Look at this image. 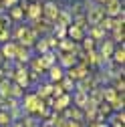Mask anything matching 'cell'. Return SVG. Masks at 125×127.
<instances>
[{
    "instance_id": "44",
    "label": "cell",
    "mask_w": 125,
    "mask_h": 127,
    "mask_svg": "<svg viewBox=\"0 0 125 127\" xmlns=\"http://www.w3.org/2000/svg\"><path fill=\"white\" fill-rule=\"evenodd\" d=\"M30 2H38V0H30Z\"/></svg>"
},
{
    "instance_id": "16",
    "label": "cell",
    "mask_w": 125,
    "mask_h": 127,
    "mask_svg": "<svg viewBox=\"0 0 125 127\" xmlns=\"http://www.w3.org/2000/svg\"><path fill=\"white\" fill-rule=\"evenodd\" d=\"M40 57V61H42V65H44V69L49 71L53 65H57V51H46L44 55H38Z\"/></svg>"
},
{
    "instance_id": "40",
    "label": "cell",
    "mask_w": 125,
    "mask_h": 127,
    "mask_svg": "<svg viewBox=\"0 0 125 127\" xmlns=\"http://www.w3.org/2000/svg\"><path fill=\"white\" fill-rule=\"evenodd\" d=\"M38 127H55V125H53V121L46 119V121H42V125H38Z\"/></svg>"
},
{
    "instance_id": "43",
    "label": "cell",
    "mask_w": 125,
    "mask_h": 127,
    "mask_svg": "<svg viewBox=\"0 0 125 127\" xmlns=\"http://www.w3.org/2000/svg\"><path fill=\"white\" fill-rule=\"evenodd\" d=\"M2 28H4V26H2V20H0V30H2Z\"/></svg>"
},
{
    "instance_id": "36",
    "label": "cell",
    "mask_w": 125,
    "mask_h": 127,
    "mask_svg": "<svg viewBox=\"0 0 125 127\" xmlns=\"http://www.w3.org/2000/svg\"><path fill=\"white\" fill-rule=\"evenodd\" d=\"M10 40V28H2V30H0V42H8Z\"/></svg>"
},
{
    "instance_id": "42",
    "label": "cell",
    "mask_w": 125,
    "mask_h": 127,
    "mask_svg": "<svg viewBox=\"0 0 125 127\" xmlns=\"http://www.w3.org/2000/svg\"><path fill=\"white\" fill-rule=\"evenodd\" d=\"M95 2H97V4H101V6H103V4H105V2H107V0H95Z\"/></svg>"
},
{
    "instance_id": "19",
    "label": "cell",
    "mask_w": 125,
    "mask_h": 127,
    "mask_svg": "<svg viewBox=\"0 0 125 127\" xmlns=\"http://www.w3.org/2000/svg\"><path fill=\"white\" fill-rule=\"evenodd\" d=\"M51 93H53V83H38V87H36V97L38 99H46V97H51Z\"/></svg>"
},
{
    "instance_id": "45",
    "label": "cell",
    "mask_w": 125,
    "mask_h": 127,
    "mask_svg": "<svg viewBox=\"0 0 125 127\" xmlns=\"http://www.w3.org/2000/svg\"><path fill=\"white\" fill-rule=\"evenodd\" d=\"M0 65H2V57H0Z\"/></svg>"
},
{
    "instance_id": "29",
    "label": "cell",
    "mask_w": 125,
    "mask_h": 127,
    "mask_svg": "<svg viewBox=\"0 0 125 127\" xmlns=\"http://www.w3.org/2000/svg\"><path fill=\"white\" fill-rule=\"evenodd\" d=\"M22 16H24V10H22L20 6H12V8H10V18H12V20H20Z\"/></svg>"
},
{
    "instance_id": "17",
    "label": "cell",
    "mask_w": 125,
    "mask_h": 127,
    "mask_svg": "<svg viewBox=\"0 0 125 127\" xmlns=\"http://www.w3.org/2000/svg\"><path fill=\"white\" fill-rule=\"evenodd\" d=\"M67 38H71L73 42H77V40H83L85 38V30L83 28H79V26H75V24H71L69 28H67Z\"/></svg>"
},
{
    "instance_id": "23",
    "label": "cell",
    "mask_w": 125,
    "mask_h": 127,
    "mask_svg": "<svg viewBox=\"0 0 125 127\" xmlns=\"http://www.w3.org/2000/svg\"><path fill=\"white\" fill-rule=\"evenodd\" d=\"M10 97L18 101L20 97H24V89L20 85H16V83H10Z\"/></svg>"
},
{
    "instance_id": "34",
    "label": "cell",
    "mask_w": 125,
    "mask_h": 127,
    "mask_svg": "<svg viewBox=\"0 0 125 127\" xmlns=\"http://www.w3.org/2000/svg\"><path fill=\"white\" fill-rule=\"evenodd\" d=\"M113 125H123L125 123V113H123V111H117V113L113 115V121H111Z\"/></svg>"
},
{
    "instance_id": "20",
    "label": "cell",
    "mask_w": 125,
    "mask_h": 127,
    "mask_svg": "<svg viewBox=\"0 0 125 127\" xmlns=\"http://www.w3.org/2000/svg\"><path fill=\"white\" fill-rule=\"evenodd\" d=\"M46 69L42 65V61L40 57H30V73H34V75H42Z\"/></svg>"
},
{
    "instance_id": "14",
    "label": "cell",
    "mask_w": 125,
    "mask_h": 127,
    "mask_svg": "<svg viewBox=\"0 0 125 127\" xmlns=\"http://www.w3.org/2000/svg\"><path fill=\"white\" fill-rule=\"evenodd\" d=\"M71 103H75L77 109H85L87 103H89V95L87 93H81V91H75V97H71Z\"/></svg>"
},
{
    "instance_id": "39",
    "label": "cell",
    "mask_w": 125,
    "mask_h": 127,
    "mask_svg": "<svg viewBox=\"0 0 125 127\" xmlns=\"http://www.w3.org/2000/svg\"><path fill=\"white\" fill-rule=\"evenodd\" d=\"M67 127H85V121H69L67 119Z\"/></svg>"
},
{
    "instance_id": "3",
    "label": "cell",
    "mask_w": 125,
    "mask_h": 127,
    "mask_svg": "<svg viewBox=\"0 0 125 127\" xmlns=\"http://www.w3.org/2000/svg\"><path fill=\"white\" fill-rule=\"evenodd\" d=\"M12 79H14L16 85H20L22 89H26L28 87V69H26V65H18V63H16V67L12 69Z\"/></svg>"
},
{
    "instance_id": "21",
    "label": "cell",
    "mask_w": 125,
    "mask_h": 127,
    "mask_svg": "<svg viewBox=\"0 0 125 127\" xmlns=\"http://www.w3.org/2000/svg\"><path fill=\"white\" fill-rule=\"evenodd\" d=\"M89 38H93V40H105V30L101 28V26H89Z\"/></svg>"
},
{
    "instance_id": "25",
    "label": "cell",
    "mask_w": 125,
    "mask_h": 127,
    "mask_svg": "<svg viewBox=\"0 0 125 127\" xmlns=\"http://www.w3.org/2000/svg\"><path fill=\"white\" fill-rule=\"evenodd\" d=\"M51 32H55L53 36L57 38V40H62V38H67V28L65 26H59V24H53V30Z\"/></svg>"
},
{
    "instance_id": "35",
    "label": "cell",
    "mask_w": 125,
    "mask_h": 127,
    "mask_svg": "<svg viewBox=\"0 0 125 127\" xmlns=\"http://www.w3.org/2000/svg\"><path fill=\"white\" fill-rule=\"evenodd\" d=\"M44 40H46V44H49V51H53V49H57V46H59V40H57L53 34L44 36Z\"/></svg>"
},
{
    "instance_id": "13",
    "label": "cell",
    "mask_w": 125,
    "mask_h": 127,
    "mask_svg": "<svg viewBox=\"0 0 125 127\" xmlns=\"http://www.w3.org/2000/svg\"><path fill=\"white\" fill-rule=\"evenodd\" d=\"M62 79H65V71H62V67H59V65H53L51 69H49V83H61Z\"/></svg>"
},
{
    "instance_id": "1",
    "label": "cell",
    "mask_w": 125,
    "mask_h": 127,
    "mask_svg": "<svg viewBox=\"0 0 125 127\" xmlns=\"http://www.w3.org/2000/svg\"><path fill=\"white\" fill-rule=\"evenodd\" d=\"M14 36H16L18 44L26 46V49H30V46H34V42L38 40V36H36V34L32 32V28H30V26H24V24H20V26L16 28V32H14Z\"/></svg>"
},
{
    "instance_id": "22",
    "label": "cell",
    "mask_w": 125,
    "mask_h": 127,
    "mask_svg": "<svg viewBox=\"0 0 125 127\" xmlns=\"http://www.w3.org/2000/svg\"><path fill=\"white\" fill-rule=\"evenodd\" d=\"M111 59H113V63H115V65L123 67V63H125V49H123V44L119 46V49H115V51H113Z\"/></svg>"
},
{
    "instance_id": "9",
    "label": "cell",
    "mask_w": 125,
    "mask_h": 127,
    "mask_svg": "<svg viewBox=\"0 0 125 127\" xmlns=\"http://www.w3.org/2000/svg\"><path fill=\"white\" fill-rule=\"evenodd\" d=\"M57 61H59V67H67V69L77 65V57L71 53H59L57 51Z\"/></svg>"
},
{
    "instance_id": "37",
    "label": "cell",
    "mask_w": 125,
    "mask_h": 127,
    "mask_svg": "<svg viewBox=\"0 0 125 127\" xmlns=\"http://www.w3.org/2000/svg\"><path fill=\"white\" fill-rule=\"evenodd\" d=\"M123 38H125L123 30H113V40H117V42H121V44H123Z\"/></svg>"
},
{
    "instance_id": "5",
    "label": "cell",
    "mask_w": 125,
    "mask_h": 127,
    "mask_svg": "<svg viewBox=\"0 0 125 127\" xmlns=\"http://www.w3.org/2000/svg\"><path fill=\"white\" fill-rule=\"evenodd\" d=\"M121 10H123V2H121V0H107V2L103 4V14L109 16V18L119 16Z\"/></svg>"
},
{
    "instance_id": "26",
    "label": "cell",
    "mask_w": 125,
    "mask_h": 127,
    "mask_svg": "<svg viewBox=\"0 0 125 127\" xmlns=\"http://www.w3.org/2000/svg\"><path fill=\"white\" fill-rule=\"evenodd\" d=\"M123 105H125V99H123V95H117V97H115L111 103H109V107H111V109L115 111V113H117V111H123Z\"/></svg>"
},
{
    "instance_id": "15",
    "label": "cell",
    "mask_w": 125,
    "mask_h": 127,
    "mask_svg": "<svg viewBox=\"0 0 125 127\" xmlns=\"http://www.w3.org/2000/svg\"><path fill=\"white\" fill-rule=\"evenodd\" d=\"M62 117L69 119V121H83V111L77 109V107H69L62 111Z\"/></svg>"
},
{
    "instance_id": "6",
    "label": "cell",
    "mask_w": 125,
    "mask_h": 127,
    "mask_svg": "<svg viewBox=\"0 0 125 127\" xmlns=\"http://www.w3.org/2000/svg\"><path fill=\"white\" fill-rule=\"evenodd\" d=\"M24 16L30 20V22H34L38 18H42V2H30L24 10Z\"/></svg>"
},
{
    "instance_id": "11",
    "label": "cell",
    "mask_w": 125,
    "mask_h": 127,
    "mask_svg": "<svg viewBox=\"0 0 125 127\" xmlns=\"http://www.w3.org/2000/svg\"><path fill=\"white\" fill-rule=\"evenodd\" d=\"M14 61H16L18 65H26V63L30 61V49H26V46H22V44L16 42V55H14Z\"/></svg>"
},
{
    "instance_id": "4",
    "label": "cell",
    "mask_w": 125,
    "mask_h": 127,
    "mask_svg": "<svg viewBox=\"0 0 125 127\" xmlns=\"http://www.w3.org/2000/svg\"><path fill=\"white\" fill-rule=\"evenodd\" d=\"M59 12H61V8H59L57 2H44V4H42V18L49 20L51 24H55Z\"/></svg>"
},
{
    "instance_id": "33",
    "label": "cell",
    "mask_w": 125,
    "mask_h": 127,
    "mask_svg": "<svg viewBox=\"0 0 125 127\" xmlns=\"http://www.w3.org/2000/svg\"><path fill=\"white\" fill-rule=\"evenodd\" d=\"M59 85H61V89H62V91H65V93H69V91H73V87H75V83L71 81V79H67V77H65V79H62V81H61Z\"/></svg>"
},
{
    "instance_id": "27",
    "label": "cell",
    "mask_w": 125,
    "mask_h": 127,
    "mask_svg": "<svg viewBox=\"0 0 125 127\" xmlns=\"http://www.w3.org/2000/svg\"><path fill=\"white\" fill-rule=\"evenodd\" d=\"M113 81H115L113 89H115V91H117L119 95H123V93H125V81H123V75H121V77H115Z\"/></svg>"
},
{
    "instance_id": "38",
    "label": "cell",
    "mask_w": 125,
    "mask_h": 127,
    "mask_svg": "<svg viewBox=\"0 0 125 127\" xmlns=\"http://www.w3.org/2000/svg\"><path fill=\"white\" fill-rule=\"evenodd\" d=\"M0 2H2V6H4V8H8V10H10L12 6H16V4H18V0H0Z\"/></svg>"
},
{
    "instance_id": "2",
    "label": "cell",
    "mask_w": 125,
    "mask_h": 127,
    "mask_svg": "<svg viewBox=\"0 0 125 127\" xmlns=\"http://www.w3.org/2000/svg\"><path fill=\"white\" fill-rule=\"evenodd\" d=\"M87 75H91V73H89V67H87V65H83V63H77L75 67L67 69V73H65V77H67V79H71L73 83H75V81H81V79H85Z\"/></svg>"
},
{
    "instance_id": "30",
    "label": "cell",
    "mask_w": 125,
    "mask_h": 127,
    "mask_svg": "<svg viewBox=\"0 0 125 127\" xmlns=\"http://www.w3.org/2000/svg\"><path fill=\"white\" fill-rule=\"evenodd\" d=\"M10 123H12V119H10V115H8V111H2V109H0V127H10Z\"/></svg>"
},
{
    "instance_id": "10",
    "label": "cell",
    "mask_w": 125,
    "mask_h": 127,
    "mask_svg": "<svg viewBox=\"0 0 125 127\" xmlns=\"http://www.w3.org/2000/svg\"><path fill=\"white\" fill-rule=\"evenodd\" d=\"M69 107H71V95H69V93H65V95H61V97H57V99H55V105H53L55 113H62V111L69 109Z\"/></svg>"
},
{
    "instance_id": "24",
    "label": "cell",
    "mask_w": 125,
    "mask_h": 127,
    "mask_svg": "<svg viewBox=\"0 0 125 127\" xmlns=\"http://www.w3.org/2000/svg\"><path fill=\"white\" fill-rule=\"evenodd\" d=\"M117 95H119V93H117L113 87H103V101H105V103H111Z\"/></svg>"
},
{
    "instance_id": "46",
    "label": "cell",
    "mask_w": 125,
    "mask_h": 127,
    "mask_svg": "<svg viewBox=\"0 0 125 127\" xmlns=\"http://www.w3.org/2000/svg\"><path fill=\"white\" fill-rule=\"evenodd\" d=\"M46 2H53V0H46Z\"/></svg>"
},
{
    "instance_id": "8",
    "label": "cell",
    "mask_w": 125,
    "mask_h": 127,
    "mask_svg": "<svg viewBox=\"0 0 125 127\" xmlns=\"http://www.w3.org/2000/svg\"><path fill=\"white\" fill-rule=\"evenodd\" d=\"M30 28H32V32L38 36V34H51V30H53V24L49 20H44V18H38L34 22H30Z\"/></svg>"
},
{
    "instance_id": "41",
    "label": "cell",
    "mask_w": 125,
    "mask_h": 127,
    "mask_svg": "<svg viewBox=\"0 0 125 127\" xmlns=\"http://www.w3.org/2000/svg\"><path fill=\"white\" fill-rule=\"evenodd\" d=\"M6 79V75H4V71H2V67H0V81H4Z\"/></svg>"
},
{
    "instance_id": "31",
    "label": "cell",
    "mask_w": 125,
    "mask_h": 127,
    "mask_svg": "<svg viewBox=\"0 0 125 127\" xmlns=\"http://www.w3.org/2000/svg\"><path fill=\"white\" fill-rule=\"evenodd\" d=\"M83 53H89V51H95V40L93 38H89V36H85L83 38V49H81Z\"/></svg>"
},
{
    "instance_id": "12",
    "label": "cell",
    "mask_w": 125,
    "mask_h": 127,
    "mask_svg": "<svg viewBox=\"0 0 125 127\" xmlns=\"http://www.w3.org/2000/svg\"><path fill=\"white\" fill-rule=\"evenodd\" d=\"M14 55H16V42H12V40L4 42L2 51H0V57L6 59V61H14Z\"/></svg>"
},
{
    "instance_id": "32",
    "label": "cell",
    "mask_w": 125,
    "mask_h": 127,
    "mask_svg": "<svg viewBox=\"0 0 125 127\" xmlns=\"http://www.w3.org/2000/svg\"><path fill=\"white\" fill-rule=\"evenodd\" d=\"M34 49H36L40 55H44L46 51H49V44H46V40H44V38H38V40L34 42Z\"/></svg>"
},
{
    "instance_id": "7",
    "label": "cell",
    "mask_w": 125,
    "mask_h": 127,
    "mask_svg": "<svg viewBox=\"0 0 125 127\" xmlns=\"http://www.w3.org/2000/svg\"><path fill=\"white\" fill-rule=\"evenodd\" d=\"M113 51H115V44H113V40H101V49H99V57H101V65H105V63H109L111 61V55H113Z\"/></svg>"
},
{
    "instance_id": "18",
    "label": "cell",
    "mask_w": 125,
    "mask_h": 127,
    "mask_svg": "<svg viewBox=\"0 0 125 127\" xmlns=\"http://www.w3.org/2000/svg\"><path fill=\"white\" fill-rule=\"evenodd\" d=\"M55 24H59V26H65V28H69V26L73 24V18H71V14H69V10H65V8H61V12H59V16H57V20H55Z\"/></svg>"
},
{
    "instance_id": "28",
    "label": "cell",
    "mask_w": 125,
    "mask_h": 127,
    "mask_svg": "<svg viewBox=\"0 0 125 127\" xmlns=\"http://www.w3.org/2000/svg\"><path fill=\"white\" fill-rule=\"evenodd\" d=\"M97 26H101V28L105 30V32H107V30H113V18H109V16H103V18H101V22H99Z\"/></svg>"
}]
</instances>
